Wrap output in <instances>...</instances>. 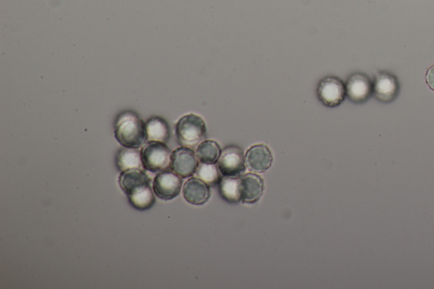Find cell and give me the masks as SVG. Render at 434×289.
<instances>
[{
    "label": "cell",
    "mask_w": 434,
    "mask_h": 289,
    "mask_svg": "<svg viewBox=\"0 0 434 289\" xmlns=\"http://www.w3.org/2000/svg\"><path fill=\"white\" fill-rule=\"evenodd\" d=\"M146 134L148 142L167 143L170 139V127L165 119L160 117H153L146 122Z\"/></svg>",
    "instance_id": "5bb4252c"
},
{
    "label": "cell",
    "mask_w": 434,
    "mask_h": 289,
    "mask_svg": "<svg viewBox=\"0 0 434 289\" xmlns=\"http://www.w3.org/2000/svg\"><path fill=\"white\" fill-rule=\"evenodd\" d=\"M127 197L132 207L141 212L151 209L155 204L154 190H152L151 185Z\"/></svg>",
    "instance_id": "2e32d148"
},
{
    "label": "cell",
    "mask_w": 434,
    "mask_h": 289,
    "mask_svg": "<svg viewBox=\"0 0 434 289\" xmlns=\"http://www.w3.org/2000/svg\"><path fill=\"white\" fill-rule=\"evenodd\" d=\"M181 187H183V180L180 176L167 169L159 172L153 181L155 195L163 200L175 199L179 195Z\"/></svg>",
    "instance_id": "5b68a950"
},
{
    "label": "cell",
    "mask_w": 434,
    "mask_h": 289,
    "mask_svg": "<svg viewBox=\"0 0 434 289\" xmlns=\"http://www.w3.org/2000/svg\"><path fill=\"white\" fill-rule=\"evenodd\" d=\"M198 167L197 156L191 148L181 147L172 153L170 167L184 179L192 176Z\"/></svg>",
    "instance_id": "52a82bcc"
},
{
    "label": "cell",
    "mask_w": 434,
    "mask_h": 289,
    "mask_svg": "<svg viewBox=\"0 0 434 289\" xmlns=\"http://www.w3.org/2000/svg\"><path fill=\"white\" fill-rule=\"evenodd\" d=\"M426 82H427L429 88L434 91V65L426 73Z\"/></svg>",
    "instance_id": "ffe728a7"
},
{
    "label": "cell",
    "mask_w": 434,
    "mask_h": 289,
    "mask_svg": "<svg viewBox=\"0 0 434 289\" xmlns=\"http://www.w3.org/2000/svg\"><path fill=\"white\" fill-rule=\"evenodd\" d=\"M245 163L241 148L237 146H229L222 152L217 167L222 176L238 177L245 172Z\"/></svg>",
    "instance_id": "8992f818"
},
{
    "label": "cell",
    "mask_w": 434,
    "mask_h": 289,
    "mask_svg": "<svg viewBox=\"0 0 434 289\" xmlns=\"http://www.w3.org/2000/svg\"><path fill=\"white\" fill-rule=\"evenodd\" d=\"M374 91L379 100L390 101L395 97L398 92V84L394 77L388 74H380L376 78L374 84Z\"/></svg>",
    "instance_id": "9a60e30c"
},
{
    "label": "cell",
    "mask_w": 434,
    "mask_h": 289,
    "mask_svg": "<svg viewBox=\"0 0 434 289\" xmlns=\"http://www.w3.org/2000/svg\"><path fill=\"white\" fill-rule=\"evenodd\" d=\"M119 185L123 192L129 196L151 185V179L143 169H132L121 173Z\"/></svg>",
    "instance_id": "30bf717a"
},
{
    "label": "cell",
    "mask_w": 434,
    "mask_h": 289,
    "mask_svg": "<svg viewBox=\"0 0 434 289\" xmlns=\"http://www.w3.org/2000/svg\"><path fill=\"white\" fill-rule=\"evenodd\" d=\"M220 193L223 199L234 204L241 201L238 177L223 176L220 181Z\"/></svg>",
    "instance_id": "ac0fdd59"
},
{
    "label": "cell",
    "mask_w": 434,
    "mask_h": 289,
    "mask_svg": "<svg viewBox=\"0 0 434 289\" xmlns=\"http://www.w3.org/2000/svg\"><path fill=\"white\" fill-rule=\"evenodd\" d=\"M176 135L183 147L193 148L200 146L206 138L204 120L194 114L184 115L177 123Z\"/></svg>",
    "instance_id": "7a4b0ae2"
},
{
    "label": "cell",
    "mask_w": 434,
    "mask_h": 289,
    "mask_svg": "<svg viewBox=\"0 0 434 289\" xmlns=\"http://www.w3.org/2000/svg\"><path fill=\"white\" fill-rule=\"evenodd\" d=\"M115 137L124 147H141L147 140L146 123L132 111H125L115 121Z\"/></svg>",
    "instance_id": "6da1fadb"
},
{
    "label": "cell",
    "mask_w": 434,
    "mask_h": 289,
    "mask_svg": "<svg viewBox=\"0 0 434 289\" xmlns=\"http://www.w3.org/2000/svg\"><path fill=\"white\" fill-rule=\"evenodd\" d=\"M184 197L186 201L193 205H202L210 199L209 185L200 179H190L184 186Z\"/></svg>",
    "instance_id": "7c38bea8"
},
{
    "label": "cell",
    "mask_w": 434,
    "mask_h": 289,
    "mask_svg": "<svg viewBox=\"0 0 434 289\" xmlns=\"http://www.w3.org/2000/svg\"><path fill=\"white\" fill-rule=\"evenodd\" d=\"M172 153L165 143L148 142L141 150L144 170L158 172L170 167Z\"/></svg>",
    "instance_id": "3957f363"
},
{
    "label": "cell",
    "mask_w": 434,
    "mask_h": 289,
    "mask_svg": "<svg viewBox=\"0 0 434 289\" xmlns=\"http://www.w3.org/2000/svg\"><path fill=\"white\" fill-rule=\"evenodd\" d=\"M196 175L198 179L210 186L217 185L221 181L217 167L215 166V164L201 163L198 165Z\"/></svg>",
    "instance_id": "d6986e66"
},
{
    "label": "cell",
    "mask_w": 434,
    "mask_h": 289,
    "mask_svg": "<svg viewBox=\"0 0 434 289\" xmlns=\"http://www.w3.org/2000/svg\"><path fill=\"white\" fill-rule=\"evenodd\" d=\"M222 150L217 142L212 140L202 142L197 148V157L201 163L215 164L220 158Z\"/></svg>",
    "instance_id": "e0dca14e"
},
{
    "label": "cell",
    "mask_w": 434,
    "mask_h": 289,
    "mask_svg": "<svg viewBox=\"0 0 434 289\" xmlns=\"http://www.w3.org/2000/svg\"><path fill=\"white\" fill-rule=\"evenodd\" d=\"M264 192V181L258 175L249 173L239 179V195L243 202L253 204Z\"/></svg>",
    "instance_id": "9c48e42d"
},
{
    "label": "cell",
    "mask_w": 434,
    "mask_h": 289,
    "mask_svg": "<svg viewBox=\"0 0 434 289\" xmlns=\"http://www.w3.org/2000/svg\"><path fill=\"white\" fill-rule=\"evenodd\" d=\"M115 164L121 172L132 169H144L141 158V151L136 148H121L115 157Z\"/></svg>",
    "instance_id": "4fadbf2b"
},
{
    "label": "cell",
    "mask_w": 434,
    "mask_h": 289,
    "mask_svg": "<svg viewBox=\"0 0 434 289\" xmlns=\"http://www.w3.org/2000/svg\"><path fill=\"white\" fill-rule=\"evenodd\" d=\"M346 95V85L336 77H326L318 85V98L326 106L336 107L341 105Z\"/></svg>",
    "instance_id": "277c9868"
},
{
    "label": "cell",
    "mask_w": 434,
    "mask_h": 289,
    "mask_svg": "<svg viewBox=\"0 0 434 289\" xmlns=\"http://www.w3.org/2000/svg\"><path fill=\"white\" fill-rule=\"evenodd\" d=\"M272 157L270 148L264 144L252 146L247 151L245 162L250 170L255 172H264L272 167Z\"/></svg>",
    "instance_id": "ba28073f"
},
{
    "label": "cell",
    "mask_w": 434,
    "mask_h": 289,
    "mask_svg": "<svg viewBox=\"0 0 434 289\" xmlns=\"http://www.w3.org/2000/svg\"><path fill=\"white\" fill-rule=\"evenodd\" d=\"M374 85L369 78L363 74H354L346 84V93L351 101L362 102L370 96Z\"/></svg>",
    "instance_id": "8fae6325"
}]
</instances>
